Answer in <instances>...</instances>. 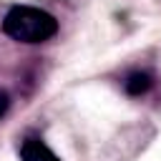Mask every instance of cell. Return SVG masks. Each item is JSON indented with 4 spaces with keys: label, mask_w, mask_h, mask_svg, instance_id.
<instances>
[{
    "label": "cell",
    "mask_w": 161,
    "mask_h": 161,
    "mask_svg": "<svg viewBox=\"0 0 161 161\" xmlns=\"http://www.w3.org/2000/svg\"><path fill=\"white\" fill-rule=\"evenodd\" d=\"M3 30L20 43H43L58 33V20L40 8L15 5L3 18Z\"/></svg>",
    "instance_id": "1"
},
{
    "label": "cell",
    "mask_w": 161,
    "mask_h": 161,
    "mask_svg": "<svg viewBox=\"0 0 161 161\" xmlns=\"http://www.w3.org/2000/svg\"><path fill=\"white\" fill-rule=\"evenodd\" d=\"M20 158L23 161H60L43 141L38 138H28L23 146H20Z\"/></svg>",
    "instance_id": "2"
},
{
    "label": "cell",
    "mask_w": 161,
    "mask_h": 161,
    "mask_svg": "<svg viewBox=\"0 0 161 161\" xmlns=\"http://www.w3.org/2000/svg\"><path fill=\"white\" fill-rule=\"evenodd\" d=\"M151 88V75L148 73H131L128 80H126V93L131 96H141Z\"/></svg>",
    "instance_id": "3"
},
{
    "label": "cell",
    "mask_w": 161,
    "mask_h": 161,
    "mask_svg": "<svg viewBox=\"0 0 161 161\" xmlns=\"http://www.w3.org/2000/svg\"><path fill=\"white\" fill-rule=\"evenodd\" d=\"M8 111V96L5 93H0V118H3V113Z\"/></svg>",
    "instance_id": "4"
}]
</instances>
